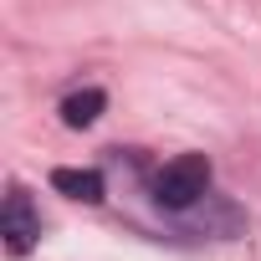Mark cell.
<instances>
[{
  "instance_id": "6da1fadb",
  "label": "cell",
  "mask_w": 261,
  "mask_h": 261,
  "mask_svg": "<svg viewBox=\"0 0 261 261\" xmlns=\"http://www.w3.org/2000/svg\"><path fill=\"white\" fill-rule=\"evenodd\" d=\"M205 190H210V159L205 154H174L154 174V200L164 210H190L205 200Z\"/></svg>"
},
{
  "instance_id": "7a4b0ae2",
  "label": "cell",
  "mask_w": 261,
  "mask_h": 261,
  "mask_svg": "<svg viewBox=\"0 0 261 261\" xmlns=\"http://www.w3.org/2000/svg\"><path fill=\"white\" fill-rule=\"evenodd\" d=\"M0 236H6V251L11 256H26L36 246V236H41V215H36V205H31V195L21 185L6 190V205H0Z\"/></svg>"
},
{
  "instance_id": "3957f363",
  "label": "cell",
  "mask_w": 261,
  "mask_h": 261,
  "mask_svg": "<svg viewBox=\"0 0 261 261\" xmlns=\"http://www.w3.org/2000/svg\"><path fill=\"white\" fill-rule=\"evenodd\" d=\"M51 190L67 195V200H82V205H97L108 195V185H102L97 169H51Z\"/></svg>"
},
{
  "instance_id": "277c9868",
  "label": "cell",
  "mask_w": 261,
  "mask_h": 261,
  "mask_svg": "<svg viewBox=\"0 0 261 261\" xmlns=\"http://www.w3.org/2000/svg\"><path fill=\"white\" fill-rule=\"evenodd\" d=\"M102 108H108V92H102V87L67 92V97H62V123H67V128H87V123H97Z\"/></svg>"
}]
</instances>
